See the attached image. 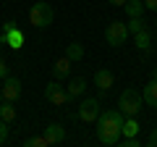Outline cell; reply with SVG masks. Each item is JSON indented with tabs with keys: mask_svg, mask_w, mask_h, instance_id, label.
Returning a JSON list of instances; mask_svg holds the SVG:
<instances>
[{
	"mask_svg": "<svg viewBox=\"0 0 157 147\" xmlns=\"http://www.w3.org/2000/svg\"><path fill=\"white\" fill-rule=\"evenodd\" d=\"M121 124H123L121 110H102L97 116V139L107 147L118 145L121 142Z\"/></svg>",
	"mask_w": 157,
	"mask_h": 147,
	"instance_id": "6da1fadb",
	"label": "cell"
},
{
	"mask_svg": "<svg viewBox=\"0 0 157 147\" xmlns=\"http://www.w3.org/2000/svg\"><path fill=\"white\" fill-rule=\"evenodd\" d=\"M52 18H55V11H52V6H50V3H42V0H39V3H34L32 11H29V21H32V26H37V29L50 26Z\"/></svg>",
	"mask_w": 157,
	"mask_h": 147,
	"instance_id": "7a4b0ae2",
	"label": "cell"
},
{
	"mask_svg": "<svg viewBox=\"0 0 157 147\" xmlns=\"http://www.w3.org/2000/svg\"><path fill=\"white\" fill-rule=\"evenodd\" d=\"M141 95L136 89H123L121 92V100H118V108H121V113L123 116H139V110H141Z\"/></svg>",
	"mask_w": 157,
	"mask_h": 147,
	"instance_id": "3957f363",
	"label": "cell"
},
{
	"mask_svg": "<svg viewBox=\"0 0 157 147\" xmlns=\"http://www.w3.org/2000/svg\"><path fill=\"white\" fill-rule=\"evenodd\" d=\"M126 40H128V26L123 21H110L105 26V42L110 47H121Z\"/></svg>",
	"mask_w": 157,
	"mask_h": 147,
	"instance_id": "277c9868",
	"label": "cell"
},
{
	"mask_svg": "<svg viewBox=\"0 0 157 147\" xmlns=\"http://www.w3.org/2000/svg\"><path fill=\"white\" fill-rule=\"evenodd\" d=\"M76 116H78V121H84V124L97 121V116H100V100H97V97H86V100H81Z\"/></svg>",
	"mask_w": 157,
	"mask_h": 147,
	"instance_id": "5b68a950",
	"label": "cell"
},
{
	"mask_svg": "<svg viewBox=\"0 0 157 147\" xmlns=\"http://www.w3.org/2000/svg\"><path fill=\"white\" fill-rule=\"evenodd\" d=\"M0 32L6 34V45L11 47V50H21V47H24V32H21V29H16V24H13V21H6Z\"/></svg>",
	"mask_w": 157,
	"mask_h": 147,
	"instance_id": "8992f818",
	"label": "cell"
},
{
	"mask_svg": "<svg viewBox=\"0 0 157 147\" xmlns=\"http://www.w3.org/2000/svg\"><path fill=\"white\" fill-rule=\"evenodd\" d=\"M45 97H47V102H52V105H66V102L71 100V97H68V92H66V87L58 84V79L50 81V84L45 87Z\"/></svg>",
	"mask_w": 157,
	"mask_h": 147,
	"instance_id": "52a82bcc",
	"label": "cell"
},
{
	"mask_svg": "<svg viewBox=\"0 0 157 147\" xmlns=\"http://www.w3.org/2000/svg\"><path fill=\"white\" fill-rule=\"evenodd\" d=\"M0 92H3L6 100L16 102L18 97H21V81H18L16 76H6V79H3V87H0Z\"/></svg>",
	"mask_w": 157,
	"mask_h": 147,
	"instance_id": "ba28073f",
	"label": "cell"
},
{
	"mask_svg": "<svg viewBox=\"0 0 157 147\" xmlns=\"http://www.w3.org/2000/svg\"><path fill=\"white\" fill-rule=\"evenodd\" d=\"M94 84L97 89L105 95V92H110V87L115 84V76H113V71H107V68H97L94 71Z\"/></svg>",
	"mask_w": 157,
	"mask_h": 147,
	"instance_id": "9c48e42d",
	"label": "cell"
},
{
	"mask_svg": "<svg viewBox=\"0 0 157 147\" xmlns=\"http://www.w3.org/2000/svg\"><path fill=\"white\" fill-rule=\"evenodd\" d=\"M68 74H71V58H68V55H63V58H58V61H55V66H52V76H55V79L60 81V79H66Z\"/></svg>",
	"mask_w": 157,
	"mask_h": 147,
	"instance_id": "30bf717a",
	"label": "cell"
},
{
	"mask_svg": "<svg viewBox=\"0 0 157 147\" xmlns=\"http://www.w3.org/2000/svg\"><path fill=\"white\" fill-rule=\"evenodd\" d=\"M42 134H45L47 139H50V145H60V142L66 139V129H63L60 124H50L45 131H42Z\"/></svg>",
	"mask_w": 157,
	"mask_h": 147,
	"instance_id": "8fae6325",
	"label": "cell"
},
{
	"mask_svg": "<svg viewBox=\"0 0 157 147\" xmlns=\"http://www.w3.org/2000/svg\"><path fill=\"white\" fill-rule=\"evenodd\" d=\"M123 11H126V16H128V18H136V16H144L147 6H144V0H126Z\"/></svg>",
	"mask_w": 157,
	"mask_h": 147,
	"instance_id": "7c38bea8",
	"label": "cell"
},
{
	"mask_svg": "<svg viewBox=\"0 0 157 147\" xmlns=\"http://www.w3.org/2000/svg\"><path fill=\"white\" fill-rule=\"evenodd\" d=\"M134 42H136V47H139L141 53H149V47H152V34H149V29H141V32H136L134 34Z\"/></svg>",
	"mask_w": 157,
	"mask_h": 147,
	"instance_id": "4fadbf2b",
	"label": "cell"
},
{
	"mask_svg": "<svg viewBox=\"0 0 157 147\" xmlns=\"http://www.w3.org/2000/svg\"><path fill=\"white\" fill-rule=\"evenodd\" d=\"M136 134H139L136 116H123V124H121V137H136Z\"/></svg>",
	"mask_w": 157,
	"mask_h": 147,
	"instance_id": "5bb4252c",
	"label": "cell"
},
{
	"mask_svg": "<svg viewBox=\"0 0 157 147\" xmlns=\"http://www.w3.org/2000/svg\"><path fill=\"white\" fill-rule=\"evenodd\" d=\"M141 100H144L149 108H157V79H152L149 84L144 87V92H141Z\"/></svg>",
	"mask_w": 157,
	"mask_h": 147,
	"instance_id": "9a60e30c",
	"label": "cell"
},
{
	"mask_svg": "<svg viewBox=\"0 0 157 147\" xmlns=\"http://www.w3.org/2000/svg\"><path fill=\"white\" fill-rule=\"evenodd\" d=\"M66 92H68V97H78V95H84L86 92V79H81V76H78V79H71V84L66 87Z\"/></svg>",
	"mask_w": 157,
	"mask_h": 147,
	"instance_id": "2e32d148",
	"label": "cell"
},
{
	"mask_svg": "<svg viewBox=\"0 0 157 147\" xmlns=\"http://www.w3.org/2000/svg\"><path fill=\"white\" fill-rule=\"evenodd\" d=\"M0 118L6 121V124L16 121V105H13L11 100H3V102H0Z\"/></svg>",
	"mask_w": 157,
	"mask_h": 147,
	"instance_id": "e0dca14e",
	"label": "cell"
},
{
	"mask_svg": "<svg viewBox=\"0 0 157 147\" xmlns=\"http://www.w3.org/2000/svg\"><path fill=\"white\" fill-rule=\"evenodd\" d=\"M66 55L71 58V63L73 61H81V58H84V45H81V42H71V45L66 47Z\"/></svg>",
	"mask_w": 157,
	"mask_h": 147,
	"instance_id": "ac0fdd59",
	"label": "cell"
},
{
	"mask_svg": "<svg viewBox=\"0 0 157 147\" xmlns=\"http://www.w3.org/2000/svg\"><path fill=\"white\" fill-rule=\"evenodd\" d=\"M24 145L26 147H50V139H47L45 134H37V137H29Z\"/></svg>",
	"mask_w": 157,
	"mask_h": 147,
	"instance_id": "d6986e66",
	"label": "cell"
},
{
	"mask_svg": "<svg viewBox=\"0 0 157 147\" xmlns=\"http://www.w3.org/2000/svg\"><path fill=\"white\" fill-rule=\"evenodd\" d=\"M126 26H128V34H136V32H141V29L147 26V24H144V16L128 18V21H126Z\"/></svg>",
	"mask_w": 157,
	"mask_h": 147,
	"instance_id": "ffe728a7",
	"label": "cell"
},
{
	"mask_svg": "<svg viewBox=\"0 0 157 147\" xmlns=\"http://www.w3.org/2000/svg\"><path fill=\"white\" fill-rule=\"evenodd\" d=\"M141 142L136 139V137H126V139H121V147H139Z\"/></svg>",
	"mask_w": 157,
	"mask_h": 147,
	"instance_id": "44dd1931",
	"label": "cell"
},
{
	"mask_svg": "<svg viewBox=\"0 0 157 147\" xmlns=\"http://www.w3.org/2000/svg\"><path fill=\"white\" fill-rule=\"evenodd\" d=\"M6 139H8V124L0 118V145H6Z\"/></svg>",
	"mask_w": 157,
	"mask_h": 147,
	"instance_id": "7402d4cb",
	"label": "cell"
},
{
	"mask_svg": "<svg viewBox=\"0 0 157 147\" xmlns=\"http://www.w3.org/2000/svg\"><path fill=\"white\" fill-rule=\"evenodd\" d=\"M6 76H8V63L3 61V58H0V81L6 79Z\"/></svg>",
	"mask_w": 157,
	"mask_h": 147,
	"instance_id": "603a6c76",
	"label": "cell"
},
{
	"mask_svg": "<svg viewBox=\"0 0 157 147\" xmlns=\"http://www.w3.org/2000/svg\"><path fill=\"white\" fill-rule=\"evenodd\" d=\"M147 145H149V147H157V129H152V134H149V139H147Z\"/></svg>",
	"mask_w": 157,
	"mask_h": 147,
	"instance_id": "cb8c5ba5",
	"label": "cell"
},
{
	"mask_svg": "<svg viewBox=\"0 0 157 147\" xmlns=\"http://www.w3.org/2000/svg\"><path fill=\"white\" fill-rule=\"evenodd\" d=\"M144 6L147 11H157V0H144Z\"/></svg>",
	"mask_w": 157,
	"mask_h": 147,
	"instance_id": "d4e9b609",
	"label": "cell"
},
{
	"mask_svg": "<svg viewBox=\"0 0 157 147\" xmlns=\"http://www.w3.org/2000/svg\"><path fill=\"white\" fill-rule=\"evenodd\" d=\"M107 3H110V6H118V8H123V6H126V0H107Z\"/></svg>",
	"mask_w": 157,
	"mask_h": 147,
	"instance_id": "484cf974",
	"label": "cell"
},
{
	"mask_svg": "<svg viewBox=\"0 0 157 147\" xmlns=\"http://www.w3.org/2000/svg\"><path fill=\"white\" fill-rule=\"evenodd\" d=\"M152 79H157V68H155V71H152Z\"/></svg>",
	"mask_w": 157,
	"mask_h": 147,
	"instance_id": "4316f807",
	"label": "cell"
},
{
	"mask_svg": "<svg viewBox=\"0 0 157 147\" xmlns=\"http://www.w3.org/2000/svg\"><path fill=\"white\" fill-rule=\"evenodd\" d=\"M3 100H6V97H3V92H0V102H3Z\"/></svg>",
	"mask_w": 157,
	"mask_h": 147,
	"instance_id": "83f0119b",
	"label": "cell"
},
{
	"mask_svg": "<svg viewBox=\"0 0 157 147\" xmlns=\"http://www.w3.org/2000/svg\"><path fill=\"white\" fill-rule=\"evenodd\" d=\"M155 29H157V21H155Z\"/></svg>",
	"mask_w": 157,
	"mask_h": 147,
	"instance_id": "f1b7e54d",
	"label": "cell"
}]
</instances>
